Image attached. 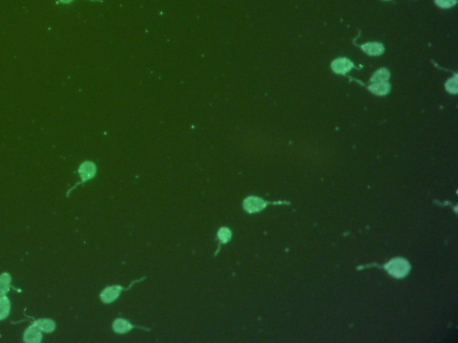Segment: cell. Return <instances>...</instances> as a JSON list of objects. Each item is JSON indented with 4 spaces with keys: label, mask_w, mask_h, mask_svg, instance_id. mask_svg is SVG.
I'll list each match as a JSON object with an SVG mask.
<instances>
[{
    "label": "cell",
    "mask_w": 458,
    "mask_h": 343,
    "mask_svg": "<svg viewBox=\"0 0 458 343\" xmlns=\"http://www.w3.org/2000/svg\"><path fill=\"white\" fill-rule=\"evenodd\" d=\"M147 278V276H142L140 278L136 279V280H134L130 283L129 285L127 287H124L122 285H111V286H108L106 287L105 289H102V291L100 292V299L101 300V302L106 304V305H108V304H112L114 302H116L117 300H119V297L122 294L123 291H127L129 290L130 289H132L135 284H138V283H141L142 281H144L145 279Z\"/></svg>",
    "instance_id": "obj_1"
},
{
    "label": "cell",
    "mask_w": 458,
    "mask_h": 343,
    "mask_svg": "<svg viewBox=\"0 0 458 343\" xmlns=\"http://www.w3.org/2000/svg\"><path fill=\"white\" fill-rule=\"evenodd\" d=\"M276 205V202H269L257 196H248L243 199V209L247 214H257L264 210L269 205Z\"/></svg>",
    "instance_id": "obj_2"
},
{
    "label": "cell",
    "mask_w": 458,
    "mask_h": 343,
    "mask_svg": "<svg viewBox=\"0 0 458 343\" xmlns=\"http://www.w3.org/2000/svg\"><path fill=\"white\" fill-rule=\"evenodd\" d=\"M135 329H140L145 332H151V328L149 327L141 326V325H136L133 323H131L129 320L124 319L122 317L116 318L112 323V330L115 333L122 335V334H127L131 331L135 330Z\"/></svg>",
    "instance_id": "obj_3"
},
{
    "label": "cell",
    "mask_w": 458,
    "mask_h": 343,
    "mask_svg": "<svg viewBox=\"0 0 458 343\" xmlns=\"http://www.w3.org/2000/svg\"><path fill=\"white\" fill-rule=\"evenodd\" d=\"M97 170V166L94 162L89 160L82 162L79 166V168H78V173H79L80 178H81V182H78L76 184V186L88 182L90 180H92L94 177L96 176Z\"/></svg>",
    "instance_id": "obj_4"
},
{
    "label": "cell",
    "mask_w": 458,
    "mask_h": 343,
    "mask_svg": "<svg viewBox=\"0 0 458 343\" xmlns=\"http://www.w3.org/2000/svg\"><path fill=\"white\" fill-rule=\"evenodd\" d=\"M386 269H388V273L390 274L399 278L407 274L409 271V264L404 259L397 258L388 263L386 266Z\"/></svg>",
    "instance_id": "obj_5"
},
{
    "label": "cell",
    "mask_w": 458,
    "mask_h": 343,
    "mask_svg": "<svg viewBox=\"0 0 458 343\" xmlns=\"http://www.w3.org/2000/svg\"><path fill=\"white\" fill-rule=\"evenodd\" d=\"M233 238V231L230 228L228 227H226V226H222L220 227L219 230H218V232H217V239H218V241H219V246L217 248V250H216L215 254H214V257H216L219 251H220L221 246L223 244H227L229 241L232 240Z\"/></svg>",
    "instance_id": "obj_6"
},
{
    "label": "cell",
    "mask_w": 458,
    "mask_h": 343,
    "mask_svg": "<svg viewBox=\"0 0 458 343\" xmlns=\"http://www.w3.org/2000/svg\"><path fill=\"white\" fill-rule=\"evenodd\" d=\"M353 66H354L353 63L347 58L337 59L331 64L332 70L335 73L340 74V75H344L345 73L349 72L353 68Z\"/></svg>",
    "instance_id": "obj_7"
},
{
    "label": "cell",
    "mask_w": 458,
    "mask_h": 343,
    "mask_svg": "<svg viewBox=\"0 0 458 343\" xmlns=\"http://www.w3.org/2000/svg\"><path fill=\"white\" fill-rule=\"evenodd\" d=\"M41 341V332L38 327L32 325L24 332V342L28 343H39Z\"/></svg>",
    "instance_id": "obj_8"
},
{
    "label": "cell",
    "mask_w": 458,
    "mask_h": 343,
    "mask_svg": "<svg viewBox=\"0 0 458 343\" xmlns=\"http://www.w3.org/2000/svg\"><path fill=\"white\" fill-rule=\"evenodd\" d=\"M361 48L365 53L371 56H378L384 52V47L380 43H366L362 45Z\"/></svg>",
    "instance_id": "obj_9"
},
{
    "label": "cell",
    "mask_w": 458,
    "mask_h": 343,
    "mask_svg": "<svg viewBox=\"0 0 458 343\" xmlns=\"http://www.w3.org/2000/svg\"><path fill=\"white\" fill-rule=\"evenodd\" d=\"M369 90L372 91V93L376 95H386L388 94L390 91V85L388 84L387 81L385 82H374L373 84L369 86Z\"/></svg>",
    "instance_id": "obj_10"
},
{
    "label": "cell",
    "mask_w": 458,
    "mask_h": 343,
    "mask_svg": "<svg viewBox=\"0 0 458 343\" xmlns=\"http://www.w3.org/2000/svg\"><path fill=\"white\" fill-rule=\"evenodd\" d=\"M34 326L38 327L40 331H43L45 332H51L54 331L55 323L52 320L49 319H42V320H38L33 324Z\"/></svg>",
    "instance_id": "obj_11"
},
{
    "label": "cell",
    "mask_w": 458,
    "mask_h": 343,
    "mask_svg": "<svg viewBox=\"0 0 458 343\" xmlns=\"http://www.w3.org/2000/svg\"><path fill=\"white\" fill-rule=\"evenodd\" d=\"M11 278L8 273H3L0 275V297H3L7 293L9 289Z\"/></svg>",
    "instance_id": "obj_12"
},
{
    "label": "cell",
    "mask_w": 458,
    "mask_h": 343,
    "mask_svg": "<svg viewBox=\"0 0 458 343\" xmlns=\"http://www.w3.org/2000/svg\"><path fill=\"white\" fill-rule=\"evenodd\" d=\"M10 311V303L8 299L3 296L0 297V320L5 319Z\"/></svg>",
    "instance_id": "obj_13"
},
{
    "label": "cell",
    "mask_w": 458,
    "mask_h": 343,
    "mask_svg": "<svg viewBox=\"0 0 458 343\" xmlns=\"http://www.w3.org/2000/svg\"><path fill=\"white\" fill-rule=\"evenodd\" d=\"M388 78H389V73L388 70L380 69L372 75V80L374 82H385L388 80Z\"/></svg>",
    "instance_id": "obj_14"
},
{
    "label": "cell",
    "mask_w": 458,
    "mask_h": 343,
    "mask_svg": "<svg viewBox=\"0 0 458 343\" xmlns=\"http://www.w3.org/2000/svg\"><path fill=\"white\" fill-rule=\"evenodd\" d=\"M446 88H447V91L451 93H454L456 94L458 92V80H457V77L455 78H452V79H449L447 80V83H446Z\"/></svg>",
    "instance_id": "obj_15"
},
{
    "label": "cell",
    "mask_w": 458,
    "mask_h": 343,
    "mask_svg": "<svg viewBox=\"0 0 458 343\" xmlns=\"http://www.w3.org/2000/svg\"><path fill=\"white\" fill-rule=\"evenodd\" d=\"M435 3L441 8H449L457 4V0H435Z\"/></svg>",
    "instance_id": "obj_16"
},
{
    "label": "cell",
    "mask_w": 458,
    "mask_h": 343,
    "mask_svg": "<svg viewBox=\"0 0 458 343\" xmlns=\"http://www.w3.org/2000/svg\"><path fill=\"white\" fill-rule=\"evenodd\" d=\"M75 0H57L56 4L57 5H70ZM91 2H98V3H103L104 0H87Z\"/></svg>",
    "instance_id": "obj_17"
}]
</instances>
